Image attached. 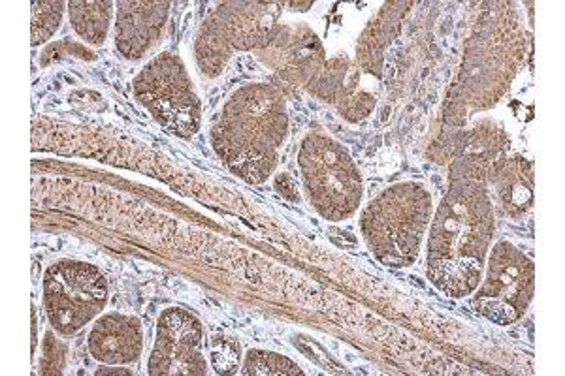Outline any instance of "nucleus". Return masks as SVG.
Here are the masks:
<instances>
[{
    "instance_id": "nucleus-11",
    "label": "nucleus",
    "mask_w": 565,
    "mask_h": 376,
    "mask_svg": "<svg viewBox=\"0 0 565 376\" xmlns=\"http://www.w3.org/2000/svg\"><path fill=\"white\" fill-rule=\"evenodd\" d=\"M481 261L473 258H444L428 261L430 281L452 298L473 292L481 282Z\"/></svg>"
},
{
    "instance_id": "nucleus-4",
    "label": "nucleus",
    "mask_w": 565,
    "mask_h": 376,
    "mask_svg": "<svg viewBox=\"0 0 565 376\" xmlns=\"http://www.w3.org/2000/svg\"><path fill=\"white\" fill-rule=\"evenodd\" d=\"M108 301L103 271L84 261H57L45 271L47 319L61 335H74L95 319Z\"/></svg>"
},
{
    "instance_id": "nucleus-15",
    "label": "nucleus",
    "mask_w": 565,
    "mask_h": 376,
    "mask_svg": "<svg viewBox=\"0 0 565 376\" xmlns=\"http://www.w3.org/2000/svg\"><path fill=\"white\" fill-rule=\"evenodd\" d=\"M239 362V345L231 339L215 337L212 343V364L217 373H232Z\"/></svg>"
},
{
    "instance_id": "nucleus-14",
    "label": "nucleus",
    "mask_w": 565,
    "mask_h": 376,
    "mask_svg": "<svg viewBox=\"0 0 565 376\" xmlns=\"http://www.w3.org/2000/svg\"><path fill=\"white\" fill-rule=\"evenodd\" d=\"M63 2H34L33 4V44H44L52 39L63 18Z\"/></svg>"
},
{
    "instance_id": "nucleus-16",
    "label": "nucleus",
    "mask_w": 565,
    "mask_h": 376,
    "mask_svg": "<svg viewBox=\"0 0 565 376\" xmlns=\"http://www.w3.org/2000/svg\"><path fill=\"white\" fill-rule=\"evenodd\" d=\"M65 367V348L53 339L52 333L45 337L44 356L40 362V370L44 375H57Z\"/></svg>"
},
{
    "instance_id": "nucleus-12",
    "label": "nucleus",
    "mask_w": 565,
    "mask_h": 376,
    "mask_svg": "<svg viewBox=\"0 0 565 376\" xmlns=\"http://www.w3.org/2000/svg\"><path fill=\"white\" fill-rule=\"evenodd\" d=\"M72 26L89 44H104L111 21V2H71Z\"/></svg>"
},
{
    "instance_id": "nucleus-7",
    "label": "nucleus",
    "mask_w": 565,
    "mask_h": 376,
    "mask_svg": "<svg viewBox=\"0 0 565 376\" xmlns=\"http://www.w3.org/2000/svg\"><path fill=\"white\" fill-rule=\"evenodd\" d=\"M533 290V266L509 243H500L490 258L489 275L477 293L479 313L495 324L521 319Z\"/></svg>"
},
{
    "instance_id": "nucleus-5",
    "label": "nucleus",
    "mask_w": 565,
    "mask_h": 376,
    "mask_svg": "<svg viewBox=\"0 0 565 376\" xmlns=\"http://www.w3.org/2000/svg\"><path fill=\"white\" fill-rule=\"evenodd\" d=\"M492 234L489 200L479 189L450 192L434 218L430 258H473L481 261Z\"/></svg>"
},
{
    "instance_id": "nucleus-6",
    "label": "nucleus",
    "mask_w": 565,
    "mask_h": 376,
    "mask_svg": "<svg viewBox=\"0 0 565 376\" xmlns=\"http://www.w3.org/2000/svg\"><path fill=\"white\" fill-rule=\"evenodd\" d=\"M136 96L170 132L191 138L200 127V103L185 66L174 55L154 58L136 79Z\"/></svg>"
},
{
    "instance_id": "nucleus-8",
    "label": "nucleus",
    "mask_w": 565,
    "mask_h": 376,
    "mask_svg": "<svg viewBox=\"0 0 565 376\" xmlns=\"http://www.w3.org/2000/svg\"><path fill=\"white\" fill-rule=\"evenodd\" d=\"M151 375H206L202 327L193 314L170 309L162 313L157 343L149 359Z\"/></svg>"
},
{
    "instance_id": "nucleus-10",
    "label": "nucleus",
    "mask_w": 565,
    "mask_h": 376,
    "mask_svg": "<svg viewBox=\"0 0 565 376\" xmlns=\"http://www.w3.org/2000/svg\"><path fill=\"white\" fill-rule=\"evenodd\" d=\"M89 351L103 364L136 362L141 352L140 322L127 314H106L90 332Z\"/></svg>"
},
{
    "instance_id": "nucleus-1",
    "label": "nucleus",
    "mask_w": 565,
    "mask_h": 376,
    "mask_svg": "<svg viewBox=\"0 0 565 376\" xmlns=\"http://www.w3.org/2000/svg\"><path fill=\"white\" fill-rule=\"evenodd\" d=\"M285 136L287 114L279 93L266 85H250L226 104L213 141L232 172L260 183L274 172Z\"/></svg>"
},
{
    "instance_id": "nucleus-9",
    "label": "nucleus",
    "mask_w": 565,
    "mask_h": 376,
    "mask_svg": "<svg viewBox=\"0 0 565 376\" xmlns=\"http://www.w3.org/2000/svg\"><path fill=\"white\" fill-rule=\"evenodd\" d=\"M167 2H119L116 45L127 58H140L159 40L167 21Z\"/></svg>"
},
{
    "instance_id": "nucleus-2",
    "label": "nucleus",
    "mask_w": 565,
    "mask_h": 376,
    "mask_svg": "<svg viewBox=\"0 0 565 376\" xmlns=\"http://www.w3.org/2000/svg\"><path fill=\"white\" fill-rule=\"evenodd\" d=\"M431 215L430 194L405 183L383 192L362 215L370 249L391 266H412Z\"/></svg>"
},
{
    "instance_id": "nucleus-13",
    "label": "nucleus",
    "mask_w": 565,
    "mask_h": 376,
    "mask_svg": "<svg viewBox=\"0 0 565 376\" xmlns=\"http://www.w3.org/2000/svg\"><path fill=\"white\" fill-rule=\"evenodd\" d=\"M245 375H302L287 357L277 356L274 352H249L244 365Z\"/></svg>"
},
{
    "instance_id": "nucleus-3",
    "label": "nucleus",
    "mask_w": 565,
    "mask_h": 376,
    "mask_svg": "<svg viewBox=\"0 0 565 376\" xmlns=\"http://www.w3.org/2000/svg\"><path fill=\"white\" fill-rule=\"evenodd\" d=\"M309 200L330 221L348 218L359 207L362 181L353 160L335 141L309 136L300 153Z\"/></svg>"
}]
</instances>
